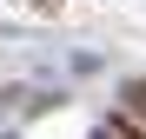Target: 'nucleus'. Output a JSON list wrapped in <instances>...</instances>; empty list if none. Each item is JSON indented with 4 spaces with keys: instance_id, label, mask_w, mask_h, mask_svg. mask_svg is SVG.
Segmentation results:
<instances>
[{
    "instance_id": "obj_1",
    "label": "nucleus",
    "mask_w": 146,
    "mask_h": 139,
    "mask_svg": "<svg viewBox=\"0 0 146 139\" xmlns=\"http://www.w3.org/2000/svg\"><path fill=\"white\" fill-rule=\"evenodd\" d=\"M106 132H113V139H146V132H139V126H126V119H113Z\"/></svg>"
},
{
    "instance_id": "obj_2",
    "label": "nucleus",
    "mask_w": 146,
    "mask_h": 139,
    "mask_svg": "<svg viewBox=\"0 0 146 139\" xmlns=\"http://www.w3.org/2000/svg\"><path fill=\"white\" fill-rule=\"evenodd\" d=\"M126 99H133V106H139V113H146V86H126Z\"/></svg>"
},
{
    "instance_id": "obj_3",
    "label": "nucleus",
    "mask_w": 146,
    "mask_h": 139,
    "mask_svg": "<svg viewBox=\"0 0 146 139\" xmlns=\"http://www.w3.org/2000/svg\"><path fill=\"white\" fill-rule=\"evenodd\" d=\"M100 139H113V132H100Z\"/></svg>"
}]
</instances>
